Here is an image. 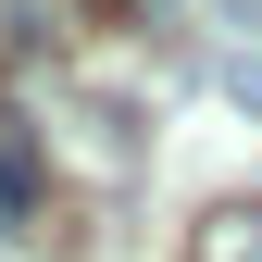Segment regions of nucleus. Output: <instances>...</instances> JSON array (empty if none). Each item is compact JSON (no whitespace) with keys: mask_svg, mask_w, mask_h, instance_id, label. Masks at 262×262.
<instances>
[{"mask_svg":"<svg viewBox=\"0 0 262 262\" xmlns=\"http://www.w3.org/2000/svg\"><path fill=\"white\" fill-rule=\"evenodd\" d=\"M0 237H38V162L13 125H0Z\"/></svg>","mask_w":262,"mask_h":262,"instance_id":"nucleus-3","label":"nucleus"},{"mask_svg":"<svg viewBox=\"0 0 262 262\" xmlns=\"http://www.w3.org/2000/svg\"><path fill=\"white\" fill-rule=\"evenodd\" d=\"M38 150H62V162H75V175H100V187H125V175H138V162H150V125L138 113H125V100H100V88H38Z\"/></svg>","mask_w":262,"mask_h":262,"instance_id":"nucleus-1","label":"nucleus"},{"mask_svg":"<svg viewBox=\"0 0 262 262\" xmlns=\"http://www.w3.org/2000/svg\"><path fill=\"white\" fill-rule=\"evenodd\" d=\"M212 13H225V25H262V0H212Z\"/></svg>","mask_w":262,"mask_h":262,"instance_id":"nucleus-5","label":"nucleus"},{"mask_svg":"<svg viewBox=\"0 0 262 262\" xmlns=\"http://www.w3.org/2000/svg\"><path fill=\"white\" fill-rule=\"evenodd\" d=\"M187 262H262V200H225L200 237H187Z\"/></svg>","mask_w":262,"mask_h":262,"instance_id":"nucleus-2","label":"nucleus"},{"mask_svg":"<svg viewBox=\"0 0 262 262\" xmlns=\"http://www.w3.org/2000/svg\"><path fill=\"white\" fill-rule=\"evenodd\" d=\"M225 100H237V113L262 125V50H225Z\"/></svg>","mask_w":262,"mask_h":262,"instance_id":"nucleus-4","label":"nucleus"}]
</instances>
